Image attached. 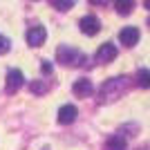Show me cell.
Segmentation results:
<instances>
[{
    "instance_id": "9c48e42d",
    "label": "cell",
    "mask_w": 150,
    "mask_h": 150,
    "mask_svg": "<svg viewBox=\"0 0 150 150\" xmlns=\"http://www.w3.org/2000/svg\"><path fill=\"white\" fill-rule=\"evenodd\" d=\"M72 92H74L76 96H90V94L94 92L92 81H90V79H79V81H74V85H72Z\"/></svg>"
},
{
    "instance_id": "3957f363",
    "label": "cell",
    "mask_w": 150,
    "mask_h": 150,
    "mask_svg": "<svg viewBox=\"0 0 150 150\" xmlns=\"http://www.w3.org/2000/svg\"><path fill=\"white\" fill-rule=\"evenodd\" d=\"M27 43L31 45V47H40V45L45 43V38H47V29L45 27H40V25H34V27H29L27 29Z\"/></svg>"
},
{
    "instance_id": "52a82bcc",
    "label": "cell",
    "mask_w": 150,
    "mask_h": 150,
    "mask_svg": "<svg viewBox=\"0 0 150 150\" xmlns=\"http://www.w3.org/2000/svg\"><path fill=\"white\" fill-rule=\"evenodd\" d=\"M117 58V45L112 43H103L99 47V52H96V61L99 63H110Z\"/></svg>"
},
{
    "instance_id": "4fadbf2b",
    "label": "cell",
    "mask_w": 150,
    "mask_h": 150,
    "mask_svg": "<svg viewBox=\"0 0 150 150\" xmlns=\"http://www.w3.org/2000/svg\"><path fill=\"white\" fill-rule=\"evenodd\" d=\"M29 92L31 94H45L47 92V81H29Z\"/></svg>"
},
{
    "instance_id": "ba28073f",
    "label": "cell",
    "mask_w": 150,
    "mask_h": 150,
    "mask_svg": "<svg viewBox=\"0 0 150 150\" xmlns=\"http://www.w3.org/2000/svg\"><path fill=\"white\" fill-rule=\"evenodd\" d=\"M79 25H81V31H83V34H88V36H94V34L101 29V23H99L96 16H83Z\"/></svg>"
},
{
    "instance_id": "5bb4252c",
    "label": "cell",
    "mask_w": 150,
    "mask_h": 150,
    "mask_svg": "<svg viewBox=\"0 0 150 150\" xmlns=\"http://www.w3.org/2000/svg\"><path fill=\"white\" fill-rule=\"evenodd\" d=\"M50 2H52L54 9H58V11H67V9L74 7V0H50Z\"/></svg>"
},
{
    "instance_id": "277c9868",
    "label": "cell",
    "mask_w": 150,
    "mask_h": 150,
    "mask_svg": "<svg viewBox=\"0 0 150 150\" xmlns=\"http://www.w3.org/2000/svg\"><path fill=\"white\" fill-rule=\"evenodd\" d=\"M23 83H25V76H23L20 69H9V72H7V92L9 94L18 92V90L23 88Z\"/></svg>"
},
{
    "instance_id": "8fae6325",
    "label": "cell",
    "mask_w": 150,
    "mask_h": 150,
    "mask_svg": "<svg viewBox=\"0 0 150 150\" xmlns=\"http://www.w3.org/2000/svg\"><path fill=\"white\" fill-rule=\"evenodd\" d=\"M114 7L121 16H128V13L134 9V0H114Z\"/></svg>"
},
{
    "instance_id": "7c38bea8",
    "label": "cell",
    "mask_w": 150,
    "mask_h": 150,
    "mask_svg": "<svg viewBox=\"0 0 150 150\" xmlns=\"http://www.w3.org/2000/svg\"><path fill=\"white\" fill-rule=\"evenodd\" d=\"M137 85L139 88H150V69H139L137 72Z\"/></svg>"
},
{
    "instance_id": "e0dca14e",
    "label": "cell",
    "mask_w": 150,
    "mask_h": 150,
    "mask_svg": "<svg viewBox=\"0 0 150 150\" xmlns=\"http://www.w3.org/2000/svg\"><path fill=\"white\" fill-rule=\"evenodd\" d=\"M92 5H108V0H90Z\"/></svg>"
},
{
    "instance_id": "7a4b0ae2",
    "label": "cell",
    "mask_w": 150,
    "mask_h": 150,
    "mask_svg": "<svg viewBox=\"0 0 150 150\" xmlns=\"http://www.w3.org/2000/svg\"><path fill=\"white\" fill-rule=\"evenodd\" d=\"M125 90V76H119V79H110V81H105L103 85H101L99 90V101H112L117 99L121 92Z\"/></svg>"
},
{
    "instance_id": "30bf717a",
    "label": "cell",
    "mask_w": 150,
    "mask_h": 150,
    "mask_svg": "<svg viewBox=\"0 0 150 150\" xmlns=\"http://www.w3.org/2000/svg\"><path fill=\"white\" fill-rule=\"evenodd\" d=\"M105 150H125V139L121 134H112L105 144Z\"/></svg>"
},
{
    "instance_id": "2e32d148",
    "label": "cell",
    "mask_w": 150,
    "mask_h": 150,
    "mask_svg": "<svg viewBox=\"0 0 150 150\" xmlns=\"http://www.w3.org/2000/svg\"><path fill=\"white\" fill-rule=\"evenodd\" d=\"M40 69H43L45 74H52V69H54V67H52V63L45 58V61H40Z\"/></svg>"
},
{
    "instance_id": "9a60e30c",
    "label": "cell",
    "mask_w": 150,
    "mask_h": 150,
    "mask_svg": "<svg viewBox=\"0 0 150 150\" xmlns=\"http://www.w3.org/2000/svg\"><path fill=\"white\" fill-rule=\"evenodd\" d=\"M9 50H11V40H9V38H5V36H0V56H2V54H7Z\"/></svg>"
},
{
    "instance_id": "6da1fadb",
    "label": "cell",
    "mask_w": 150,
    "mask_h": 150,
    "mask_svg": "<svg viewBox=\"0 0 150 150\" xmlns=\"http://www.w3.org/2000/svg\"><path fill=\"white\" fill-rule=\"evenodd\" d=\"M56 58L61 65H67V67H79L85 63V54H81L79 50L69 47V45H61L56 50Z\"/></svg>"
},
{
    "instance_id": "ac0fdd59",
    "label": "cell",
    "mask_w": 150,
    "mask_h": 150,
    "mask_svg": "<svg viewBox=\"0 0 150 150\" xmlns=\"http://www.w3.org/2000/svg\"><path fill=\"white\" fill-rule=\"evenodd\" d=\"M144 5H146V9L150 11V0H144Z\"/></svg>"
},
{
    "instance_id": "5b68a950",
    "label": "cell",
    "mask_w": 150,
    "mask_h": 150,
    "mask_svg": "<svg viewBox=\"0 0 150 150\" xmlns=\"http://www.w3.org/2000/svg\"><path fill=\"white\" fill-rule=\"evenodd\" d=\"M76 117H79V110H76L72 103H65V105L58 110V123L63 125H69V123H74Z\"/></svg>"
},
{
    "instance_id": "8992f818",
    "label": "cell",
    "mask_w": 150,
    "mask_h": 150,
    "mask_svg": "<svg viewBox=\"0 0 150 150\" xmlns=\"http://www.w3.org/2000/svg\"><path fill=\"white\" fill-rule=\"evenodd\" d=\"M139 29L137 27H123V29L119 31V40L125 45V47H132V45H137L139 43Z\"/></svg>"
},
{
    "instance_id": "d6986e66",
    "label": "cell",
    "mask_w": 150,
    "mask_h": 150,
    "mask_svg": "<svg viewBox=\"0 0 150 150\" xmlns=\"http://www.w3.org/2000/svg\"><path fill=\"white\" fill-rule=\"evenodd\" d=\"M148 25H150V20H148Z\"/></svg>"
}]
</instances>
